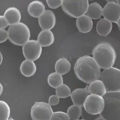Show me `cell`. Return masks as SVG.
<instances>
[{"instance_id": "obj_23", "label": "cell", "mask_w": 120, "mask_h": 120, "mask_svg": "<svg viewBox=\"0 0 120 120\" xmlns=\"http://www.w3.org/2000/svg\"><path fill=\"white\" fill-rule=\"evenodd\" d=\"M82 106L77 105H72L68 109L67 115L71 120H79L81 116Z\"/></svg>"}, {"instance_id": "obj_9", "label": "cell", "mask_w": 120, "mask_h": 120, "mask_svg": "<svg viewBox=\"0 0 120 120\" xmlns=\"http://www.w3.org/2000/svg\"><path fill=\"white\" fill-rule=\"evenodd\" d=\"M42 46L38 41L31 40L22 46V52L25 59L30 60H36L41 57Z\"/></svg>"}, {"instance_id": "obj_14", "label": "cell", "mask_w": 120, "mask_h": 120, "mask_svg": "<svg viewBox=\"0 0 120 120\" xmlns=\"http://www.w3.org/2000/svg\"><path fill=\"white\" fill-rule=\"evenodd\" d=\"M27 11L31 17L39 18L45 11V7L43 2L36 0L29 4Z\"/></svg>"}, {"instance_id": "obj_19", "label": "cell", "mask_w": 120, "mask_h": 120, "mask_svg": "<svg viewBox=\"0 0 120 120\" xmlns=\"http://www.w3.org/2000/svg\"><path fill=\"white\" fill-rule=\"evenodd\" d=\"M112 24L109 20L105 19H100L96 25V30L100 36L106 37L110 34L112 30Z\"/></svg>"}, {"instance_id": "obj_7", "label": "cell", "mask_w": 120, "mask_h": 120, "mask_svg": "<svg viewBox=\"0 0 120 120\" xmlns=\"http://www.w3.org/2000/svg\"><path fill=\"white\" fill-rule=\"evenodd\" d=\"M104 105L103 97L96 94H90L86 98L83 108L89 114L97 115H100L102 112Z\"/></svg>"}, {"instance_id": "obj_10", "label": "cell", "mask_w": 120, "mask_h": 120, "mask_svg": "<svg viewBox=\"0 0 120 120\" xmlns=\"http://www.w3.org/2000/svg\"><path fill=\"white\" fill-rule=\"evenodd\" d=\"M103 15L111 22H117L120 17V6L117 3H108L103 8Z\"/></svg>"}, {"instance_id": "obj_5", "label": "cell", "mask_w": 120, "mask_h": 120, "mask_svg": "<svg viewBox=\"0 0 120 120\" xmlns=\"http://www.w3.org/2000/svg\"><path fill=\"white\" fill-rule=\"evenodd\" d=\"M100 80L103 82L107 92L120 91V70L111 67L101 73Z\"/></svg>"}, {"instance_id": "obj_40", "label": "cell", "mask_w": 120, "mask_h": 120, "mask_svg": "<svg viewBox=\"0 0 120 120\" xmlns=\"http://www.w3.org/2000/svg\"></svg>"}, {"instance_id": "obj_27", "label": "cell", "mask_w": 120, "mask_h": 120, "mask_svg": "<svg viewBox=\"0 0 120 120\" xmlns=\"http://www.w3.org/2000/svg\"><path fill=\"white\" fill-rule=\"evenodd\" d=\"M49 7L52 9H56L61 6L63 0H46Z\"/></svg>"}, {"instance_id": "obj_36", "label": "cell", "mask_w": 120, "mask_h": 120, "mask_svg": "<svg viewBox=\"0 0 120 120\" xmlns=\"http://www.w3.org/2000/svg\"><path fill=\"white\" fill-rule=\"evenodd\" d=\"M116 23L117 24L118 28H119V29H120V19H119L118 21Z\"/></svg>"}, {"instance_id": "obj_4", "label": "cell", "mask_w": 120, "mask_h": 120, "mask_svg": "<svg viewBox=\"0 0 120 120\" xmlns=\"http://www.w3.org/2000/svg\"><path fill=\"white\" fill-rule=\"evenodd\" d=\"M8 32V39L14 45L22 46L30 40V30L28 27L22 22L10 25Z\"/></svg>"}, {"instance_id": "obj_38", "label": "cell", "mask_w": 120, "mask_h": 120, "mask_svg": "<svg viewBox=\"0 0 120 120\" xmlns=\"http://www.w3.org/2000/svg\"><path fill=\"white\" fill-rule=\"evenodd\" d=\"M14 120V119H12V118H9V119H8V120Z\"/></svg>"}, {"instance_id": "obj_15", "label": "cell", "mask_w": 120, "mask_h": 120, "mask_svg": "<svg viewBox=\"0 0 120 120\" xmlns=\"http://www.w3.org/2000/svg\"><path fill=\"white\" fill-rule=\"evenodd\" d=\"M54 34L50 30H42L39 34L37 41L42 47L50 46L55 41Z\"/></svg>"}, {"instance_id": "obj_28", "label": "cell", "mask_w": 120, "mask_h": 120, "mask_svg": "<svg viewBox=\"0 0 120 120\" xmlns=\"http://www.w3.org/2000/svg\"><path fill=\"white\" fill-rule=\"evenodd\" d=\"M97 115H94L89 114L85 110L83 107H82L81 117L84 120H94L97 117Z\"/></svg>"}, {"instance_id": "obj_3", "label": "cell", "mask_w": 120, "mask_h": 120, "mask_svg": "<svg viewBox=\"0 0 120 120\" xmlns=\"http://www.w3.org/2000/svg\"><path fill=\"white\" fill-rule=\"evenodd\" d=\"M103 97L105 105L100 115L106 120H120V91L107 92Z\"/></svg>"}, {"instance_id": "obj_26", "label": "cell", "mask_w": 120, "mask_h": 120, "mask_svg": "<svg viewBox=\"0 0 120 120\" xmlns=\"http://www.w3.org/2000/svg\"><path fill=\"white\" fill-rule=\"evenodd\" d=\"M50 120H71L67 113L61 111L53 113Z\"/></svg>"}, {"instance_id": "obj_22", "label": "cell", "mask_w": 120, "mask_h": 120, "mask_svg": "<svg viewBox=\"0 0 120 120\" xmlns=\"http://www.w3.org/2000/svg\"><path fill=\"white\" fill-rule=\"evenodd\" d=\"M48 82L51 87L56 89L63 83L62 75L57 72L50 74L48 76Z\"/></svg>"}, {"instance_id": "obj_21", "label": "cell", "mask_w": 120, "mask_h": 120, "mask_svg": "<svg viewBox=\"0 0 120 120\" xmlns=\"http://www.w3.org/2000/svg\"><path fill=\"white\" fill-rule=\"evenodd\" d=\"M71 64L65 58H61L57 60L55 65L56 71L61 75H65L70 70Z\"/></svg>"}, {"instance_id": "obj_35", "label": "cell", "mask_w": 120, "mask_h": 120, "mask_svg": "<svg viewBox=\"0 0 120 120\" xmlns=\"http://www.w3.org/2000/svg\"><path fill=\"white\" fill-rule=\"evenodd\" d=\"M108 3H111V2H114L116 3L117 2V0H105Z\"/></svg>"}, {"instance_id": "obj_16", "label": "cell", "mask_w": 120, "mask_h": 120, "mask_svg": "<svg viewBox=\"0 0 120 120\" xmlns=\"http://www.w3.org/2000/svg\"><path fill=\"white\" fill-rule=\"evenodd\" d=\"M4 15L10 25L18 23L21 20L20 11L15 7H10L7 8Z\"/></svg>"}, {"instance_id": "obj_1", "label": "cell", "mask_w": 120, "mask_h": 120, "mask_svg": "<svg viewBox=\"0 0 120 120\" xmlns=\"http://www.w3.org/2000/svg\"><path fill=\"white\" fill-rule=\"evenodd\" d=\"M101 68L92 57L84 56L78 59L74 70L75 75L79 80L89 84L100 79Z\"/></svg>"}, {"instance_id": "obj_33", "label": "cell", "mask_w": 120, "mask_h": 120, "mask_svg": "<svg viewBox=\"0 0 120 120\" xmlns=\"http://www.w3.org/2000/svg\"><path fill=\"white\" fill-rule=\"evenodd\" d=\"M94 120H105L104 118L102 116H101V115H99V116H98L96 119H95Z\"/></svg>"}, {"instance_id": "obj_13", "label": "cell", "mask_w": 120, "mask_h": 120, "mask_svg": "<svg viewBox=\"0 0 120 120\" xmlns=\"http://www.w3.org/2000/svg\"><path fill=\"white\" fill-rule=\"evenodd\" d=\"M76 26L80 32L87 33L91 30L93 26L92 20L86 15H83L77 18Z\"/></svg>"}, {"instance_id": "obj_32", "label": "cell", "mask_w": 120, "mask_h": 120, "mask_svg": "<svg viewBox=\"0 0 120 120\" xmlns=\"http://www.w3.org/2000/svg\"><path fill=\"white\" fill-rule=\"evenodd\" d=\"M3 91V87L1 84L0 83V96L1 95Z\"/></svg>"}, {"instance_id": "obj_11", "label": "cell", "mask_w": 120, "mask_h": 120, "mask_svg": "<svg viewBox=\"0 0 120 120\" xmlns=\"http://www.w3.org/2000/svg\"><path fill=\"white\" fill-rule=\"evenodd\" d=\"M40 27L43 30H51L55 27L56 22L54 13L51 10H46L42 15L38 18Z\"/></svg>"}, {"instance_id": "obj_12", "label": "cell", "mask_w": 120, "mask_h": 120, "mask_svg": "<svg viewBox=\"0 0 120 120\" xmlns=\"http://www.w3.org/2000/svg\"><path fill=\"white\" fill-rule=\"evenodd\" d=\"M87 88L88 86L84 88H78L71 93L70 96L74 104L81 106H83L86 98L89 94Z\"/></svg>"}, {"instance_id": "obj_29", "label": "cell", "mask_w": 120, "mask_h": 120, "mask_svg": "<svg viewBox=\"0 0 120 120\" xmlns=\"http://www.w3.org/2000/svg\"><path fill=\"white\" fill-rule=\"evenodd\" d=\"M59 102L60 99L57 95H52L49 97L48 104L51 106L56 105L58 104Z\"/></svg>"}, {"instance_id": "obj_6", "label": "cell", "mask_w": 120, "mask_h": 120, "mask_svg": "<svg viewBox=\"0 0 120 120\" xmlns=\"http://www.w3.org/2000/svg\"><path fill=\"white\" fill-rule=\"evenodd\" d=\"M89 5L88 0H63L61 7L68 15L78 18L86 14Z\"/></svg>"}, {"instance_id": "obj_37", "label": "cell", "mask_w": 120, "mask_h": 120, "mask_svg": "<svg viewBox=\"0 0 120 120\" xmlns=\"http://www.w3.org/2000/svg\"><path fill=\"white\" fill-rule=\"evenodd\" d=\"M117 3L120 5V0H117Z\"/></svg>"}, {"instance_id": "obj_20", "label": "cell", "mask_w": 120, "mask_h": 120, "mask_svg": "<svg viewBox=\"0 0 120 120\" xmlns=\"http://www.w3.org/2000/svg\"><path fill=\"white\" fill-rule=\"evenodd\" d=\"M103 8L101 5L97 2H94L89 5L86 15L91 19H97L103 15Z\"/></svg>"}, {"instance_id": "obj_8", "label": "cell", "mask_w": 120, "mask_h": 120, "mask_svg": "<svg viewBox=\"0 0 120 120\" xmlns=\"http://www.w3.org/2000/svg\"><path fill=\"white\" fill-rule=\"evenodd\" d=\"M53 113L51 106L43 102H36L31 109L33 120H50Z\"/></svg>"}, {"instance_id": "obj_18", "label": "cell", "mask_w": 120, "mask_h": 120, "mask_svg": "<svg viewBox=\"0 0 120 120\" xmlns=\"http://www.w3.org/2000/svg\"><path fill=\"white\" fill-rule=\"evenodd\" d=\"M20 70L21 73L24 76L27 77H31L36 73V66L34 61L26 60L22 62Z\"/></svg>"}, {"instance_id": "obj_30", "label": "cell", "mask_w": 120, "mask_h": 120, "mask_svg": "<svg viewBox=\"0 0 120 120\" xmlns=\"http://www.w3.org/2000/svg\"><path fill=\"white\" fill-rule=\"evenodd\" d=\"M8 38V31L5 30L0 29V43L5 41Z\"/></svg>"}, {"instance_id": "obj_34", "label": "cell", "mask_w": 120, "mask_h": 120, "mask_svg": "<svg viewBox=\"0 0 120 120\" xmlns=\"http://www.w3.org/2000/svg\"><path fill=\"white\" fill-rule=\"evenodd\" d=\"M3 57L2 56V54L0 51V65L2 63V61H3Z\"/></svg>"}, {"instance_id": "obj_2", "label": "cell", "mask_w": 120, "mask_h": 120, "mask_svg": "<svg viewBox=\"0 0 120 120\" xmlns=\"http://www.w3.org/2000/svg\"><path fill=\"white\" fill-rule=\"evenodd\" d=\"M92 53L93 58L102 69L112 67L115 63L117 57L115 50L108 42L98 44L93 49Z\"/></svg>"}, {"instance_id": "obj_39", "label": "cell", "mask_w": 120, "mask_h": 120, "mask_svg": "<svg viewBox=\"0 0 120 120\" xmlns=\"http://www.w3.org/2000/svg\"></svg>"}, {"instance_id": "obj_17", "label": "cell", "mask_w": 120, "mask_h": 120, "mask_svg": "<svg viewBox=\"0 0 120 120\" xmlns=\"http://www.w3.org/2000/svg\"><path fill=\"white\" fill-rule=\"evenodd\" d=\"M88 92L90 94H95L103 97L106 94L105 86L101 80H97L91 82L88 86Z\"/></svg>"}, {"instance_id": "obj_31", "label": "cell", "mask_w": 120, "mask_h": 120, "mask_svg": "<svg viewBox=\"0 0 120 120\" xmlns=\"http://www.w3.org/2000/svg\"><path fill=\"white\" fill-rule=\"evenodd\" d=\"M9 25L4 15H0V29L5 30Z\"/></svg>"}, {"instance_id": "obj_24", "label": "cell", "mask_w": 120, "mask_h": 120, "mask_svg": "<svg viewBox=\"0 0 120 120\" xmlns=\"http://www.w3.org/2000/svg\"><path fill=\"white\" fill-rule=\"evenodd\" d=\"M10 109L8 104L4 101L0 100V120H7L9 119Z\"/></svg>"}, {"instance_id": "obj_25", "label": "cell", "mask_w": 120, "mask_h": 120, "mask_svg": "<svg viewBox=\"0 0 120 120\" xmlns=\"http://www.w3.org/2000/svg\"><path fill=\"white\" fill-rule=\"evenodd\" d=\"M56 95L59 98H65L70 96L71 91L70 87L65 84H62L56 88Z\"/></svg>"}]
</instances>
